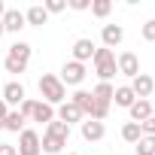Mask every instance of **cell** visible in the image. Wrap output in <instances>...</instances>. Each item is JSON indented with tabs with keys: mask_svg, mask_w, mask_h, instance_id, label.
I'll return each mask as SVG.
<instances>
[{
	"mask_svg": "<svg viewBox=\"0 0 155 155\" xmlns=\"http://www.w3.org/2000/svg\"><path fill=\"white\" fill-rule=\"evenodd\" d=\"M3 12H6V6H3V0H0V18H3Z\"/></svg>",
	"mask_w": 155,
	"mask_h": 155,
	"instance_id": "d6a6232c",
	"label": "cell"
},
{
	"mask_svg": "<svg viewBox=\"0 0 155 155\" xmlns=\"http://www.w3.org/2000/svg\"><path fill=\"white\" fill-rule=\"evenodd\" d=\"M0 21H3V31H9V34H18V31L28 25V21H25V12H18V9H6Z\"/></svg>",
	"mask_w": 155,
	"mask_h": 155,
	"instance_id": "9c48e42d",
	"label": "cell"
},
{
	"mask_svg": "<svg viewBox=\"0 0 155 155\" xmlns=\"http://www.w3.org/2000/svg\"><path fill=\"white\" fill-rule=\"evenodd\" d=\"M143 40H149V43H155V18H149V21L143 25Z\"/></svg>",
	"mask_w": 155,
	"mask_h": 155,
	"instance_id": "83f0119b",
	"label": "cell"
},
{
	"mask_svg": "<svg viewBox=\"0 0 155 155\" xmlns=\"http://www.w3.org/2000/svg\"><path fill=\"white\" fill-rule=\"evenodd\" d=\"M58 79L64 82V85H79L82 79H85V64H79V61H67L64 67H61V76Z\"/></svg>",
	"mask_w": 155,
	"mask_h": 155,
	"instance_id": "5b68a950",
	"label": "cell"
},
{
	"mask_svg": "<svg viewBox=\"0 0 155 155\" xmlns=\"http://www.w3.org/2000/svg\"><path fill=\"white\" fill-rule=\"evenodd\" d=\"M3 34H6V31H3V21H0V37H3Z\"/></svg>",
	"mask_w": 155,
	"mask_h": 155,
	"instance_id": "836d02e7",
	"label": "cell"
},
{
	"mask_svg": "<svg viewBox=\"0 0 155 155\" xmlns=\"http://www.w3.org/2000/svg\"><path fill=\"white\" fill-rule=\"evenodd\" d=\"M149 116H152V104H149V101H134V104H131V122L140 125V122H146Z\"/></svg>",
	"mask_w": 155,
	"mask_h": 155,
	"instance_id": "5bb4252c",
	"label": "cell"
},
{
	"mask_svg": "<svg viewBox=\"0 0 155 155\" xmlns=\"http://www.w3.org/2000/svg\"><path fill=\"white\" fill-rule=\"evenodd\" d=\"M40 94L46 97V104L49 107H61L64 101H67V88H64V82L58 79V76H52V73H43L40 76Z\"/></svg>",
	"mask_w": 155,
	"mask_h": 155,
	"instance_id": "7a4b0ae2",
	"label": "cell"
},
{
	"mask_svg": "<svg viewBox=\"0 0 155 155\" xmlns=\"http://www.w3.org/2000/svg\"><path fill=\"white\" fill-rule=\"evenodd\" d=\"M3 128H6V131H15V134H18V131L25 128V116H21L18 110H15V113H6V119H3Z\"/></svg>",
	"mask_w": 155,
	"mask_h": 155,
	"instance_id": "44dd1931",
	"label": "cell"
},
{
	"mask_svg": "<svg viewBox=\"0 0 155 155\" xmlns=\"http://www.w3.org/2000/svg\"><path fill=\"white\" fill-rule=\"evenodd\" d=\"M25 21H28V25H37V28H43V25L49 21V12H46L40 3H37V6H31V9L25 12Z\"/></svg>",
	"mask_w": 155,
	"mask_h": 155,
	"instance_id": "e0dca14e",
	"label": "cell"
},
{
	"mask_svg": "<svg viewBox=\"0 0 155 155\" xmlns=\"http://www.w3.org/2000/svg\"><path fill=\"white\" fill-rule=\"evenodd\" d=\"M91 3H88V0H70V9H88Z\"/></svg>",
	"mask_w": 155,
	"mask_h": 155,
	"instance_id": "4dcf8cb0",
	"label": "cell"
},
{
	"mask_svg": "<svg viewBox=\"0 0 155 155\" xmlns=\"http://www.w3.org/2000/svg\"><path fill=\"white\" fill-rule=\"evenodd\" d=\"M3 119H6V104H3V97H0V128H3Z\"/></svg>",
	"mask_w": 155,
	"mask_h": 155,
	"instance_id": "1f68e13d",
	"label": "cell"
},
{
	"mask_svg": "<svg viewBox=\"0 0 155 155\" xmlns=\"http://www.w3.org/2000/svg\"><path fill=\"white\" fill-rule=\"evenodd\" d=\"M70 101H73L76 107H79V110H82V116H91L94 122H104V119L110 116V104H101V101H94V94H91V91H82V88H79V91H76V94L70 97Z\"/></svg>",
	"mask_w": 155,
	"mask_h": 155,
	"instance_id": "6da1fadb",
	"label": "cell"
},
{
	"mask_svg": "<svg viewBox=\"0 0 155 155\" xmlns=\"http://www.w3.org/2000/svg\"><path fill=\"white\" fill-rule=\"evenodd\" d=\"M34 104H37V101H31V97H25V101H21V104H18V107H21V110H18V113H21V116H25V119H31V113H34Z\"/></svg>",
	"mask_w": 155,
	"mask_h": 155,
	"instance_id": "f1b7e54d",
	"label": "cell"
},
{
	"mask_svg": "<svg viewBox=\"0 0 155 155\" xmlns=\"http://www.w3.org/2000/svg\"><path fill=\"white\" fill-rule=\"evenodd\" d=\"M107 134V128H104V122H94V119H88V122H82V137L91 143V140H101Z\"/></svg>",
	"mask_w": 155,
	"mask_h": 155,
	"instance_id": "9a60e30c",
	"label": "cell"
},
{
	"mask_svg": "<svg viewBox=\"0 0 155 155\" xmlns=\"http://www.w3.org/2000/svg\"><path fill=\"white\" fill-rule=\"evenodd\" d=\"M25 101V85L21 82H6L3 85V104H21Z\"/></svg>",
	"mask_w": 155,
	"mask_h": 155,
	"instance_id": "4fadbf2b",
	"label": "cell"
},
{
	"mask_svg": "<svg viewBox=\"0 0 155 155\" xmlns=\"http://www.w3.org/2000/svg\"><path fill=\"white\" fill-rule=\"evenodd\" d=\"M152 88H155V79H152V76H146V73L134 76V82H131V91H134L137 101H146V97L152 94Z\"/></svg>",
	"mask_w": 155,
	"mask_h": 155,
	"instance_id": "ba28073f",
	"label": "cell"
},
{
	"mask_svg": "<svg viewBox=\"0 0 155 155\" xmlns=\"http://www.w3.org/2000/svg\"><path fill=\"white\" fill-rule=\"evenodd\" d=\"M28 61H31V46L28 43H15V46H9V55H6L3 67H6V73H25Z\"/></svg>",
	"mask_w": 155,
	"mask_h": 155,
	"instance_id": "277c9868",
	"label": "cell"
},
{
	"mask_svg": "<svg viewBox=\"0 0 155 155\" xmlns=\"http://www.w3.org/2000/svg\"><path fill=\"white\" fill-rule=\"evenodd\" d=\"M0 155H18V149L9 146V143H0Z\"/></svg>",
	"mask_w": 155,
	"mask_h": 155,
	"instance_id": "f546056e",
	"label": "cell"
},
{
	"mask_svg": "<svg viewBox=\"0 0 155 155\" xmlns=\"http://www.w3.org/2000/svg\"><path fill=\"white\" fill-rule=\"evenodd\" d=\"M88 58H94V43L91 40H85V37H79L73 43V61H88Z\"/></svg>",
	"mask_w": 155,
	"mask_h": 155,
	"instance_id": "8fae6325",
	"label": "cell"
},
{
	"mask_svg": "<svg viewBox=\"0 0 155 155\" xmlns=\"http://www.w3.org/2000/svg\"><path fill=\"white\" fill-rule=\"evenodd\" d=\"M152 116H155V107H152Z\"/></svg>",
	"mask_w": 155,
	"mask_h": 155,
	"instance_id": "e575fe53",
	"label": "cell"
},
{
	"mask_svg": "<svg viewBox=\"0 0 155 155\" xmlns=\"http://www.w3.org/2000/svg\"><path fill=\"white\" fill-rule=\"evenodd\" d=\"M46 134H52V137H61V140H67V137H70V125H64V122L52 119V122H49V128H46Z\"/></svg>",
	"mask_w": 155,
	"mask_h": 155,
	"instance_id": "7402d4cb",
	"label": "cell"
},
{
	"mask_svg": "<svg viewBox=\"0 0 155 155\" xmlns=\"http://www.w3.org/2000/svg\"><path fill=\"white\" fill-rule=\"evenodd\" d=\"M94 73L101 76V82H110L113 76L119 73V67H116V55H113V49H94Z\"/></svg>",
	"mask_w": 155,
	"mask_h": 155,
	"instance_id": "3957f363",
	"label": "cell"
},
{
	"mask_svg": "<svg viewBox=\"0 0 155 155\" xmlns=\"http://www.w3.org/2000/svg\"><path fill=\"white\" fill-rule=\"evenodd\" d=\"M140 137H143L140 125H137V122H125V128H122V140H128V143H137Z\"/></svg>",
	"mask_w": 155,
	"mask_h": 155,
	"instance_id": "603a6c76",
	"label": "cell"
},
{
	"mask_svg": "<svg viewBox=\"0 0 155 155\" xmlns=\"http://www.w3.org/2000/svg\"><path fill=\"white\" fill-rule=\"evenodd\" d=\"M110 9H113L110 0H94V3H91V12H94L97 18H107V15H110Z\"/></svg>",
	"mask_w": 155,
	"mask_h": 155,
	"instance_id": "d4e9b609",
	"label": "cell"
},
{
	"mask_svg": "<svg viewBox=\"0 0 155 155\" xmlns=\"http://www.w3.org/2000/svg\"><path fill=\"white\" fill-rule=\"evenodd\" d=\"M40 146H43V152H46V155H58V152L67 146V140H61V137H52V134H43Z\"/></svg>",
	"mask_w": 155,
	"mask_h": 155,
	"instance_id": "2e32d148",
	"label": "cell"
},
{
	"mask_svg": "<svg viewBox=\"0 0 155 155\" xmlns=\"http://www.w3.org/2000/svg\"><path fill=\"white\" fill-rule=\"evenodd\" d=\"M140 131H143V137H155V116H149L146 122H140Z\"/></svg>",
	"mask_w": 155,
	"mask_h": 155,
	"instance_id": "484cf974",
	"label": "cell"
},
{
	"mask_svg": "<svg viewBox=\"0 0 155 155\" xmlns=\"http://www.w3.org/2000/svg\"><path fill=\"white\" fill-rule=\"evenodd\" d=\"M31 119H34V122H52V119H55V110H52L49 104H34Z\"/></svg>",
	"mask_w": 155,
	"mask_h": 155,
	"instance_id": "ffe728a7",
	"label": "cell"
},
{
	"mask_svg": "<svg viewBox=\"0 0 155 155\" xmlns=\"http://www.w3.org/2000/svg\"><path fill=\"white\" fill-rule=\"evenodd\" d=\"M104 46L107 49H113V46H119L122 40H125V31H122V25H104Z\"/></svg>",
	"mask_w": 155,
	"mask_h": 155,
	"instance_id": "7c38bea8",
	"label": "cell"
},
{
	"mask_svg": "<svg viewBox=\"0 0 155 155\" xmlns=\"http://www.w3.org/2000/svg\"><path fill=\"white\" fill-rule=\"evenodd\" d=\"M113 101H116L119 107H128V110H131V104H134L137 97H134L131 85H119V88H116V94H113Z\"/></svg>",
	"mask_w": 155,
	"mask_h": 155,
	"instance_id": "d6986e66",
	"label": "cell"
},
{
	"mask_svg": "<svg viewBox=\"0 0 155 155\" xmlns=\"http://www.w3.org/2000/svg\"><path fill=\"white\" fill-rule=\"evenodd\" d=\"M43 9L46 12H64L67 3H64V0H49V3H43Z\"/></svg>",
	"mask_w": 155,
	"mask_h": 155,
	"instance_id": "4316f807",
	"label": "cell"
},
{
	"mask_svg": "<svg viewBox=\"0 0 155 155\" xmlns=\"http://www.w3.org/2000/svg\"><path fill=\"white\" fill-rule=\"evenodd\" d=\"M18 155H43V146H40V134L37 131H21L18 137Z\"/></svg>",
	"mask_w": 155,
	"mask_h": 155,
	"instance_id": "8992f818",
	"label": "cell"
},
{
	"mask_svg": "<svg viewBox=\"0 0 155 155\" xmlns=\"http://www.w3.org/2000/svg\"><path fill=\"white\" fill-rule=\"evenodd\" d=\"M91 94H94V101H101V104H113V94H116V88H113L110 82H97Z\"/></svg>",
	"mask_w": 155,
	"mask_h": 155,
	"instance_id": "ac0fdd59",
	"label": "cell"
},
{
	"mask_svg": "<svg viewBox=\"0 0 155 155\" xmlns=\"http://www.w3.org/2000/svg\"><path fill=\"white\" fill-rule=\"evenodd\" d=\"M137 152L140 155H155V137H140L137 140Z\"/></svg>",
	"mask_w": 155,
	"mask_h": 155,
	"instance_id": "cb8c5ba5",
	"label": "cell"
},
{
	"mask_svg": "<svg viewBox=\"0 0 155 155\" xmlns=\"http://www.w3.org/2000/svg\"><path fill=\"white\" fill-rule=\"evenodd\" d=\"M82 119V110L76 107L73 101H64L61 107H58V122H64V125H73V122H79Z\"/></svg>",
	"mask_w": 155,
	"mask_h": 155,
	"instance_id": "30bf717a",
	"label": "cell"
},
{
	"mask_svg": "<svg viewBox=\"0 0 155 155\" xmlns=\"http://www.w3.org/2000/svg\"><path fill=\"white\" fill-rule=\"evenodd\" d=\"M116 67H119V73H125V76H140V61H137V55L134 52H122L119 58H116Z\"/></svg>",
	"mask_w": 155,
	"mask_h": 155,
	"instance_id": "52a82bcc",
	"label": "cell"
}]
</instances>
